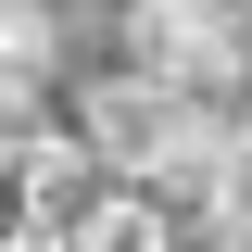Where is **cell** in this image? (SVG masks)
<instances>
[{
    "instance_id": "cell-1",
    "label": "cell",
    "mask_w": 252,
    "mask_h": 252,
    "mask_svg": "<svg viewBox=\"0 0 252 252\" xmlns=\"http://www.w3.org/2000/svg\"><path fill=\"white\" fill-rule=\"evenodd\" d=\"M126 63H152L164 89L252 101V13L240 0H126Z\"/></svg>"
},
{
    "instance_id": "cell-5",
    "label": "cell",
    "mask_w": 252,
    "mask_h": 252,
    "mask_svg": "<svg viewBox=\"0 0 252 252\" xmlns=\"http://www.w3.org/2000/svg\"><path fill=\"white\" fill-rule=\"evenodd\" d=\"M240 202H252V101H240Z\"/></svg>"
},
{
    "instance_id": "cell-2",
    "label": "cell",
    "mask_w": 252,
    "mask_h": 252,
    "mask_svg": "<svg viewBox=\"0 0 252 252\" xmlns=\"http://www.w3.org/2000/svg\"><path fill=\"white\" fill-rule=\"evenodd\" d=\"M114 189V164L89 152V126H38V114H13V227H76Z\"/></svg>"
},
{
    "instance_id": "cell-4",
    "label": "cell",
    "mask_w": 252,
    "mask_h": 252,
    "mask_svg": "<svg viewBox=\"0 0 252 252\" xmlns=\"http://www.w3.org/2000/svg\"><path fill=\"white\" fill-rule=\"evenodd\" d=\"M0 89H13V114H38V76H51V26H38V0H13V26H0Z\"/></svg>"
},
{
    "instance_id": "cell-3",
    "label": "cell",
    "mask_w": 252,
    "mask_h": 252,
    "mask_svg": "<svg viewBox=\"0 0 252 252\" xmlns=\"http://www.w3.org/2000/svg\"><path fill=\"white\" fill-rule=\"evenodd\" d=\"M63 240H76V252H177V202H164V189H139V177H114L89 215L63 227Z\"/></svg>"
},
{
    "instance_id": "cell-6",
    "label": "cell",
    "mask_w": 252,
    "mask_h": 252,
    "mask_svg": "<svg viewBox=\"0 0 252 252\" xmlns=\"http://www.w3.org/2000/svg\"><path fill=\"white\" fill-rule=\"evenodd\" d=\"M240 13H252V0H240Z\"/></svg>"
}]
</instances>
